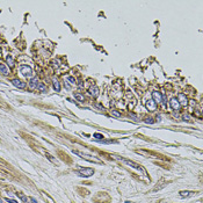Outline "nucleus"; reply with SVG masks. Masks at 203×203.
Masks as SVG:
<instances>
[{"label": "nucleus", "mask_w": 203, "mask_h": 203, "mask_svg": "<svg viewBox=\"0 0 203 203\" xmlns=\"http://www.w3.org/2000/svg\"><path fill=\"white\" fill-rule=\"evenodd\" d=\"M161 99H163V94H161L160 92H152V100H153L156 103L161 102Z\"/></svg>", "instance_id": "7"}, {"label": "nucleus", "mask_w": 203, "mask_h": 203, "mask_svg": "<svg viewBox=\"0 0 203 203\" xmlns=\"http://www.w3.org/2000/svg\"><path fill=\"white\" fill-rule=\"evenodd\" d=\"M183 118H185V120H187V121H188V120H189V116H188V115H185V116H183Z\"/></svg>", "instance_id": "29"}, {"label": "nucleus", "mask_w": 203, "mask_h": 203, "mask_svg": "<svg viewBox=\"0 0 203 203\" xmlns=\"http://www.w3.org/2000/svg\"><path fill=\"white\" fill-rule=\"evenodd\" d=\"M30 201H31V202H33V203H38L37 201H36V200L34 198V197H30Z\"/></svg>", "instance_id": "28"}, {"label": "nucleus", "mask_w": 203, "mask_h": 203, "mask_svg": "<svg viewBox=\"0 0 203 203\" xmlns=\"http://www.w3.org/2000/svg\"><path fill=\"white\" fill-rule=\"evenodd\" d=\"M117 159L121 160L122 163H124L125 165H128V166H130V167H132V168H135V169H141V168H142L137 163L132 161V160H129V159H125V158H117Z\"/></svg>", "instance_id": "4"}, {"label": "nucleus", "mask_w": 203, "mask_h": 203, "mask_svg": "<svg viewBox=\"0 0 203 203\" xmlns=\"http://www.w3.org/2000/svg\"><path fill=\"white\" fill-rule=\"evenodd\" d=\"M20 72H21V74L23 75V77H26V78H28V77H33V70H31V68L30 66H28V65H22L21 68H20Z\"/></svg>", "instance_id": "3"}, {"label": "nucleus", "mask_w": 203, "mask_h": 203, "mask_svg": "<svg viewBox=\"0 0 203 203\" xmlns=\"http://www.w3.org/2000/svg\"><path fill=\"white\" fill-rule=\"evenodd\" d=\"M17 195L20 196V198L22 200L23 203H27V202H28V198H27V196H24L23 194H21V193H17Z\"/></svg>", "instance_id": "20"}, {"label": "nucleus", "mask_w": 203, "mask_h": 203, "mask_svg": "<svg viewBox=\"0 0 203 203\" xmlns=\"http://www.w3.org/2000/svg\"><path fill=\"white\" fill-rule=\"evenodd\" d=\"M75 173L78 174L79 176H81V178H90V176H92L94 174V169L93 168H80Z\"/></svg>", "instance_id": "2"}, {"label": "nucleus", "mask_w": 203, "mask_h": 203, "mask_svg": "<svg viewBox=\"0 0 203 203\" xmlns=\"http://www.w3.org/2000/svg\"><path fill=\"white\" fill-rule=\"evenodd\" d=\"M6 201H7L8 203H17L15 200H12V198H6Z\"/></svg>", "instance_id": "27"}, {"label": "nucleus", "mask_w": 203, "mask_h": 203, "mask_svg": "<svg viewBox=\"0 0 203 203\" xmlns=\"http://www.w3.org/2000/svg\"><path fill=\"white\" fill-rule=\"evenodd\" d=\"M45 157H46V158L49 159V160H50L51 163H53V164H56V165L58 164V160H57L56 158H53V157L51 156V154H50V153H45Z\"/></svg>", "instance_id": "14"}, {"label": "nucleus", "mask_w": 203, "mask_h": 203, "mask_svg": "<svg viewBox=\"0 0 203 203\" xmlns=\"http://www.w3.org/2000/svg\"><path fill=\"white\" fill-rule=\"evenodd\" d=\"M90 94L92 95V96H94V98H96L99 95V88L94 85V86H92L90 88Z\"/></svg>", "instance_id": "13"}, {"label": "nucleus", "mask_w": 203, "mask_h": 203, "mask_svg": "<svg viewBox=\"0 0 203 203\" xmlns=\"http://www.w3.org/2000/svg\"><path fill=\"white\" fill-rule=\"evenodd\" d=\"M74 154L77 156H79L80 158H83L84 160H87V161H90V163H98V164H101V160L98 158H95V157H93V156H90V154H87V153H84L81 151H77V150H73L72 151Z\"/></svg>", "instance_id": "1"}, {"label": "nucleus", "mask_w": 203, "mask_h": 203, "mask_svg": "<svg viewBox=\"0 0 203 203\" xmlns=\"http://www.w3.org/2000/svg\"><path fill=\"white\" fill-rule=\"evenodd\" d=\"M52 64H53V66L58 68V66H59V60H58V59H57V60H53V62H52Z\"/></svg>", "instance_id": "26"}, {"label": "nucleus", "mask_w": 203, "mask_h": 203, "mask_svg": "<svg viewBox=\"0 0 203 203\" xmlns=\"http://www.w3.org/2000/svg\"><path fill=\"white\" fill-rule=\"evenodd\" d=\"M176 100L179 101L180 106H187V105H188V100H187L186 95H185L183 93H179V94H178V99H176Z\"/></svg>", "instance_id": "5"}, {"label": "nucleus", "mask_w": 203, "mask_h": 203, "mask_svg": "<svg viewBox=\"0 0 203 203\" xmlns=\"http://www.w3.org/2000/svg\"><path fill=\"white\" fill-rule=\"evenodd\" d=\"M145 106H146V108H147L150 112H154V110L157 109V103H156V102H154L152 99H151V100H149V101L146 102V105H145Z\"/></svg>", "instance_id": "9"}, {"label": "nucleus", "mask_w": 203, "mask_h": 203, "mask_svg": "<svg viewBox=\"0 0 203 203\" xmlns=\"http://www.w3.org/2000/svg\"><path fill=\"white\" fill-rule=\"evenodd\" d=\"M169 105H171V107H172L173 110H179V109H180V103H179V101L176 100V98L171 99Z\"/></svg>", "instance_id": "10"}, {"label": "nucleus", "mask_w": 203, "mask_h": 203, "mask_svg": "<svg viewBox=\"0 0 203 203\" xmlns=\"http://www.w3.org/2000/svg\"><path fill=\"white\" fill-rule=\"evenodd\" d=\"M0 203H2V198L1 197H0Z\"/></svg>", "instance_id": "30"}, {"label": "nucleus", "mask_w": 203, "mask_h": 203, "mask_svg": "<svg viewBox=\"0 0 203 203\" xmlns=\"http://www.w3.org/2000/svg\"><path fill=\"white\" fill-rule=\"evenodd\" d=\"M38 84H39V81L37 78H31V80L29 81V87L31 90H36L38 87Z\"/></svg>", "instance_id": "11"}, {"label": "nucleus", "mask_w": 203, "mask_h": 203, "mask_svg": "<svg viewBox=\"0 0 203 203\" xmlns=\"http://www.w3.org/2000/svg\"><path fill=\"white\" fill-rule=\"evenodd\" d=\"M194 195H195V192H190V190H181L179 193V196L181 198H186V197H190Z\"/></svg>", "instance_id": "8"}, {"label": "nucleus", "mask_w": 203, "mask_h": 203, "mask_svg": "<svg viewBox=\"0 0 203 203\" xmlns=\"http://www.w3.org/2000/svg\"><path fill=\"white\" fill-rule=\"evenodd\" d=\"M12 84L14 85L15 87H17V88H21V90H22V88H24V87L27 86V85H26V83H24V81H22V80H20V79H13V80H12Z\"/></svg>", "instance_id": "6"}, {"label": "nucleus", "mask_w": 203, "mask_h": 203, "mask_svg": "<svg viewBox=\"0 0 203 203\" xmlns=\"http://www.w3.org/2000/svg\"><path fill=\"white\" fill-rule=\"evenodd\" d=\"M53 88L56 90V92H60V84L58 80H53Z\"/></svg>", "instance_id": "16"}, {"label": "nucleus", "mask_w": 203, "mask_h": 203, "mask_svg": "<svg viewBox=\"0 0 203 203\" xmlns=\"http://www.w3.org/2000/svg\"><path fill=\"white\" fill-rule=\"evenodd\" d=\"M66 79H68V81H70L71 84H75V79L73 78V77H71V75H70V77H68Z\"/></svg>", "instance_id": "25"}, {"label": "nucleus", "mask_w": 203, "mask_h": 203, "mask_svg": "<svg viewBox=\"0 0 203 203\" xmlns=\"http://www.w3.org/2000/svg\"><path fill=\"white\" fill-rule=\"evenodd\" d=\"M74 98L78 100V101H80V102H83L84 100H85V98H84L83 94H80V93H74Z\"/></svg>", "instance_id": "18"}, {"label": "nucleus", "mask_w": 203, "mask_h": 203, "mask_svg": "<svg viewBox=\"0 0 203 203\" xmlns=\"http://www.w3.org/2000/svg\"><path fill=\"white\" fill-rule=\"evenodd\" d=\"M100 144H116V141H105V139H101V141H96Z\"/></svg>", "instance_id": "17"}, {"label": "nucleus", "mask_w": 203, "mask_h": 203, "mask_svg": "<svg viewBox=\"0 0 203 203\" xmlns=\"http://www.w3.org/2000/svg\"><path fill=\"white\" fill-rule=\"evenodd\" d=\"M110 114L113 115L114 117H117V118H118V117H121V113H118L117 110H110Z\"/></svg>", "instance_id": "21"}, {"label": "nucleus", "mask_w": 203, "mask_h": 203, "mask_svg": "<svg viewBox=\"0 0 203 203\" xmlns=\"http://www.w3.org/2000/svg\"><path fill=\"white\" fill-rule=\"evenodd\" d=\"M37 90H41V92H43V93H44V92H46V86H45L44 84L43 83H39L38 84V87H37Z\"/></svg>", "instance_id": "19"}, {"label": "nucleus", "mask_w": 203, "mask_h": 203, "mask_svg": "<svg viewBox=\"0 0 203 203\" xmlns=\"http://www.w3.org/2000/svg\"><path fill=\"white\" fill-rule=\"evenodd\" d=\"M154 122H156V121L153 120L152 117H147V118L145 120V123H147V124H153Z\"/></svg>", "instance_id": "23"}, {"label": "nucleus", "mask_w": 203, "mask_h": 203, "mask_svg": "<svg viewBox=\"0 0 203 203\" xmlns=\"http://www.w3.org/2000/svg\"><path fill=\"white\" fill-rule=\"evenodd\" d=\"M0 73H2L4 75L9 74V70H8V68L5 65V64H2V63H0Z\"/></svg>", "instance_id": "12"}, {"label": "nucleus", "mask_w": 203, "mask_h": 203, "mask_svg": "<svg viewBox=\"0 0 203 203\" xmlns=\"http://www.w3.org/2000/svg\"><path fill=\"white\" fill-rule=\"evenodd\" d=\"M129 115H130V117H131V118H134L135 121H139L138 116H137V115H135L134 113H129Z\"/></svg>", "instance_id": "24"}, {"label": "nucleus", "mask_w": 203, "mask_h": 203, "mask_svg": "<svg viewBox=\"0 0 203 203\" xmlns=\"http://www.w3.org/2000/svg\"><path fill=\"white\" fill-rule=\"evenodd\" d=\"M6 62H7V64L9 66H13V65H14V59H13V57H12L11 55H8L7 57H6Z\"/></svg>", "instance_id": "15"}, {"label": "nucleus", "mask_w": 203, "mask_h": 203, "mask_svg": "<svg viewBox=\"0 0 203 203\" xmlns=\"http://www.w3.org/2000/svg\"><path fill=\"white\" fill-rule=\"evenodd\" d=\"M27 203H29V202H27Z\"/></svg>", "instance_id": "31"}, {"label": "nucleus", "mask_w": 203, "mask_h": 203, "mask_svg": "<svg viewBox=\"0 0 203 203\" xmlns=\"http://www.w3.org/2000/svg\"><path fill=\"white\" fill-rule=\"evenodd\" d=\"M93 137H94V138H96L98 141H101V138L103 139V136L101 135V134H99V132H95V134L93 135Z\"/></svg>", "instance_id": "22"}]
</instances>
